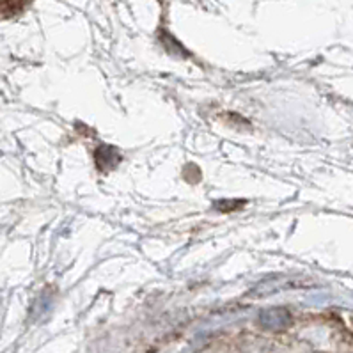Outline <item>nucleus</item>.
I'll list each match as a JSON object with an SVG mask.
<instances>
[{"instance_id":"obj_1","label":"nucleus","mask_w":353,"mask_h":353,"mask_svg":"<svg viewBox=\"0 0 353 353\" xmlns=\"http://www.w3.org/2000/svg\"><path fill=\"white\" fill-rule=\"evenodd\" d=\"M27 4H29V0H0V13L11 17V14L20 13Z\"/></svg>"}]
</instances>
